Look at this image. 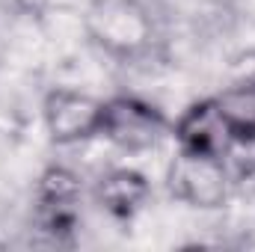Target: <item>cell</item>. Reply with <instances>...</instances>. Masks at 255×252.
<instances>
[{"instance_id": "obj_1", "label": "cell", "mask_w": 255, "mask_h": 252, "mask_svg": "<svg viewBox=\"0 0 255 252\" xmlns=\"http://www.w3.org/2000/svg\"><path fill=\"white\" fill-rule=\"evenodd\" d=\"M83 33L104 57L136 63L160 45L163 18L154 0H89Z\"/></svg>"}, {"instance_id": "obj_2", "label": "cell", "mask_w": 255, "mask_h": 252, "mask_svg": "<svg viewBox=\"0 0 255 252\" xmlns=\"http://www.w3.org/2000/svg\"><path fill=\"white\" fill-rule=\"evenodd\" d=\"M235 187L229 172V160L196 154L175 148V157L166 166V190L175 202L196 208V211H220Z\"/></svg>"}, {"instance_id": "obj_3", "label": "cell", "mask_w": 255, "mask_h": 252, "mask_svg": "<svg viewBox=\"0 0 255 252\" xmlns=\"http://www.w3.org/2000/svg\"><path fill=\"white\" fill-rule=\"evenodd\" d=\"M101 136L113 142L119 151L142 154L157 148L166 136H172V122L160 107L139 95H113L104 101Z\"/></svg>"}, {"instance_id": "obj_4", "label": "cell", "mask_w": 255, "mask_h": 252, "mask_svg": "<svg viewBox=\"0 0 255 252\" xmlns=\"http://www.w3.org/2000/svg\"><path fill=\"white\" fill-rule=\"evenodd\" d=\"M101 116L104 101L80 89L57 86L42 101V122L54 145H77L101 136Z\"/></svg>"}, {"instance_id": "obj_5", "label": "cell", "mask_w": 255, "mask_h": 252, "mask_svg": "<svg viewBox=\"0 0 255 252\" xmlns=\"http://www.w3.org/2000/svg\"><path fill=\"white\" fill-rule=\"evenodd\" d=\"M172 136H175V148L223 157V160H229L238 142L217 95L193 101L187 110H181V116L172 122Z\"/></svg>"}, {"instance_id": "obj_6", "label": "cell", "mask_w": 255, "mask_h": 252, "mask_svg": "<svg viewBox=\"0 0 255 252\" xmlns=\"http://www.w3.org/2000/svg\"><path fill=\"white\" fill-rule=\"evenodd\" d=\"M151 196V181L133 166H113L98 175L92 199L113 220H133Z\"/></svg>"}, {"instance_id": "obj_7", "label": "cell", "mask_w": 255, "mask_h": 252, "mask_svg": "<svg viewBox=\"0 0 255 252\" xmlns=\"http://www.w3.org/2000/svg\"><path fill=\"white\" fill-rule=\"evenodd\" d=\"M80 196H83V178L65 163H51L36 181V199L42 211H74Z\"/></svg>"}, {"instance_id": "obj_8", "label": "cell", "mask_w": 255, "mask_h": 252, "mask_svg": "<svg viewBox=\"0 0 255 252\" xmlns=\"http://www.w3.org/2000/svg\"><path fill=\"white\" fill-rule=\"evenodd\" d=\"M238 142H255V86H223L217 95Z\"/></svg>"}, {"instance_id": "obj_9", "label": "cell", "mask_w": 255, "mask_h": 252, "mask_svg": "<svg viewBox=\"0 0 255 252\" xmlns=\"http://www.w3.org/2000/svg\"><path fill=\"white\" fill-rule=\"evenodd\" d=\"M226 77H229L226 86H255V48L238 51V54L229 60Z\"/></svg>"}, {"instance_id": "obj_10", "label": "cell", "mask_w": 255, "mask_h": 252, "mask_svg": "<svg viewBox=\"0 0 255 252\" xmlns=\"http://www.w3.org/2000/svg\"><path fill=\"white\" fill-rule=\"evenodd\" d=\"M235 187L238 193L247 199V205H253L255 208V160H247V163H241L238 169H235Z\"/></svg>"}]
</instances>
